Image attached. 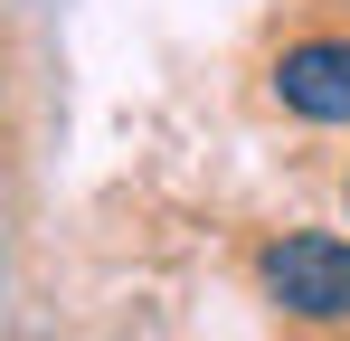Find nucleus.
I'll list each match as a JSON object with an SVG mask.
<instances>
[{
    "mask_svg": "<svg viewBox=\"0 0 350 341\" xmlns=\"http://www.w3.org/2000/svg\"><path fill=\"white\" fill-rule=\"evenodd\" d=\"M275 105L303 114V123H350V38L322 29V38H293L275 57Z\"/></svg>",
    "mask_w": 350,
    "mask_h": 341,
    "instance_id": "nucleus-2",
    "label": "nucleus"
},
{
    "mask_svg": "<svg viewBox=\"0 0 350 341\" xmlns=\"http://www.w3.org/2000/svg\"><path fill=\"white\" fill-rule=\"evenodd\" d=\"M256 284H265V303L284 323L332 332V323H350V237H322V227L265 237L256 247Z\"/></svg>",
    "mask_w": 350,
    "mask_h": 341,
    "instance_id": "nucleus-1",
    "label": "nucleus"
},
{
    "mask_svg": "<svg viewBox=\"0 0 350 341\" xmlns=\"http://www.w3.org/2000/svg\"><path fill=\"white\" fill-rule=\"evenodd\" d=\"M341 209H350V180H341Z\"/></svg>",
    "mask_w": 350,
    "mask_h": 341,
    "instance_id": "nucleus-3",
    "label": "nucleus"
}]
</instances>
